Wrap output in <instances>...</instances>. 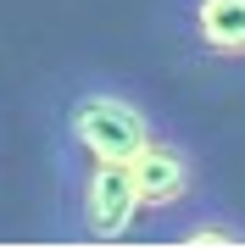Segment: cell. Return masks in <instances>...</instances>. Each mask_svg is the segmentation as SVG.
Listing matches in <instances>:
<instances>
[{
  "label": "cell",
  "instance_id": "cell-1",
  "mask_svg": "<svg viewBox=\"0 0 245 250\" xmlns=\"http://www.w3.org/2000/svg\"><path fill=\"white\" fill-rule=\"evenodd\" d=\"M156 128L162 123L145 106V95L106 72H78L50 95V150H73L89 161H134Z\"/></svg>",
  "mask_w": 245,
  "mask_h": 250
},
{
  "label": "cell",
  "instance_id": "cell-2",
  "mask_svg": "<svg viewBox=\"0 0 245 250\" xmlns=\"http://www.w3.org/2000/svg\"><path fill=\"white\" fill-rule=\"evenodd\" d=\"M56 189H62V223L73 228V239L89 245L134 239L145 200H139L128 161H89L73 150H56Z\"/></svg>",
  "mask_w": 245,
  "mask_h": 250
},
{
  "label": "cell",
  "instance_id": "cell-3",
  "mask_svg": "<svg viewBox=\"0 0 245 250\" xmlns=\"http://www.w3.org/2000/svg\"><path fill=\"white\" fill-rule=\"evenodd\" d=\"M156 28L190 62H245V0H156Z\"/></svg>",
  "mask_w": 245,
  "mask_h": 250
},
{
  "label": "cell",
  "instance_id": "cell-4",
  "mask_svg": "<svg viewBox=\"0 0 245 250\" xmlns=\"http://www.w3.org/2000/svg\"><path fill=\"white\" fill-rule=\"evenodd\" d=\"M128 172H134V184H139L145 211H156V217L178 211V206H190L200 195V156L190 150V139H184L178 128H156V134L139 145V156L128 161Z\"/></svg>",
  "mask_w": 245,
  "mask_h": 250
},
{
  "label": "cell",
  "instance_id": "cell-5",
  "mask_svg": "<svg viewBox=\"0 0 245 250\" xmlns=\"http://www.w3.org/2000/svg\"><path fill=\"white\" fill-rule=\"evenodd\" d=\"M162 245H245V217L223 200H190L167 211V228L156 233Z\"/></svg>",
  "mask_w": 245,
  "mask_h": 250
}]
</instances>
